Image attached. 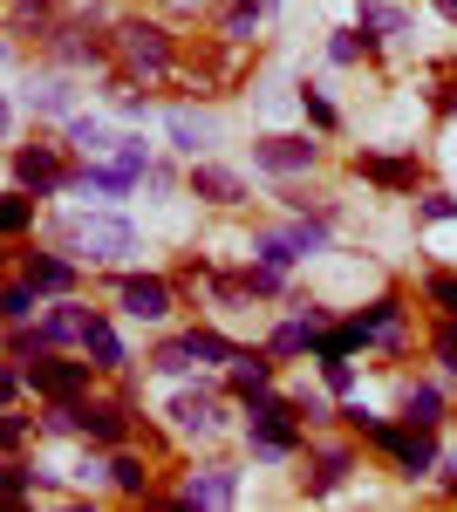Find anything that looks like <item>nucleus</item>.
I'll use <instances>...</instances> for the list:
<instances>
[{"mask_svg": "<svg viewBox=\"0 0 457 512\" xmlns=\"http://www.w3.org/2000/svg\"><path fill=\"white\" fill-rule=\"evenodd\" d=\"M110 48H116V62H123V76H171L178 69V41L164 35V21H144V14H130V21H116L110 28Z\"/></svg>", "mask_w": 457, "mask_h": 512, "instance_id": "1", "label": "nucleus"}, {"mask_svg": "<svg viewBox=\"0 0 457 512\" xmlns=\"http://www.w3.org/2000/svg\"><path fill=\"white\" fill-rule=\"evenodd\" d=\"M348 424L376 437V444H382V451H389V458H396V465H403L410 478L437 472V437H430V424H410V417H403V424H382V417H369L362 403L348 410Z\"/></svg>", "mask_w": 457, "mask_h": 512, "instance_id": "2", "label": "nucleus"}, {"mask_svg": "<svg viewBox=\"0 0 457 512\" xmlns=\"http://www.w3.org/2000/svg\"><path fill=\"white\" fill-rule=\"evenodd\" d=\"M62 246L76 260H123V253H137V226L116 212H76V219H62Z\"/></svg>", "mask_w": 457, "mask_h": 512, "instance_id": "3", "label": "nucleus"}, {"mask_svg": "<svg viewBox=\"0 0 457 512\" xmlns=\"http://www.w3.org/2000/svg\"><path fill=\"white\" fill-rule=\"evenodd\" d=\"M14 185L35 192V198H48V192H69L76 171H69V158H62L55 144H21V151H14Z\"/></svg>", "mask_w": 457, "mask_h": 512, "instance_id": "4", "label": "nucleus"}, {"mask_svg": "<svg viewBox=\"0 0 457 512\" xmlns=\"http://www.w3.org/2000/svg\"><path fill=\"white\" fill-rule=\"evenodd\" d=\"M294 444H301V410H294V403H280V396H253V451L287 458Z\"/></svg>", "mask_w": 457, "mask_h": 512, "instance_id": "5", "label": "nucleus"}, {"mask_svg": "<svg viewBox=\"0 0 457 512\" xmlns=\"http://www.w3.org/2000/svg\"><path fill=\"white\" fill-rule=\"evenodd\" d=\"M89 28H96V21H82V14H62V21H55V35H48V55H55V62H69V69L110 62L116 48H110V41H96Z\"/></svg>", "mask_w": 457, "mask_h": 512, "instance_id": "6", "label": "nucleus"}, {"mask_svg": "<svg viewBox=\"0 0 457 512\" xmlns=\"http://www.w3.org/2000/svg\"><path fill=\"white\" fill-rule=\"evenodd\" d=\"M89 369H96V362H62V355L41 349L21 376H28V390H41V396H82L89 390Z\"/></svg>", "mask_w": 457, "mask_h": 512, "instance_id": "7", "label": "nucleus"}, {"mask_svg": "<svg viewBox=\"0 0 457 512\" xmlns=\"http://www.w3.org/2000/svg\"><path fill=\"white\" fill-rule=\"evenodd\" d=\"M178 499H185V512H219V506L239 499V472H232V465H198Z\"/></svg>", "mask_w": 457, "mask_h": 512, "instance_id": "8", "label": "nucleus"}, {"mask_svg": "<svg viewBox=\"0 0 457 512\" xmlns=\"http://www.w3.org/2000/svg\"><path fill=\"white\" fill-rule=\"evenodd\" d=\"M116 301H123V315H137V321H164V315H171V280L123 274V280H116Z\"/></svg>", "mask_w": 457, "mask_h": 512, "instance_id": "9", "label": "nucleus"}, {"mask_svg": "<svg viewBox=\"0 0 457 512\" xmlns=\"http://www.w3.org/2000/svg\"><path fill=\"white\" fill-rule=\"evenodd\" d=\"M253 164H260V171H280V178H294V171L314 164V144H307V137H267V144H253Z\"/></svg>", "mask_w": 457, "mask_h": 512, "instance_id": "10", "label": "nucleus"}, {"mask_svg": "<svg viewBox=\"0 0 457 512\" xmlns=\"http://www.w3.org/2000/svg\"><path fill=\"white\" fill-rule=\"evenodd\" d=\"M76 185H82V192H103V198H123V192H137V185H144V171H137V164H123V158H110V164H82Z\"/></svg>", "mask_w": 457, "mask_h": 512, "instance_id": "11", "label": "nucleus"}, {"mask_svg": "<svg viewBox=\"0 0 457 512\" xmlns=\"http://www.w3.org/2000/svg\"><path fill=\"white\" fill-rule=\"evenodd\" d=\"M171 417H178V431H191V437H212L219 424H226V410H219L212 390H185L178 403H171Z\"/></svg>", "mask_w": 457, "mask_h": 512, "instance_id": "12", "label": "nucleus"}, {"mask_svg": "<svg viewBox=\"0 0 457 512\" xmlns=\"http://www.w3.org/2000/svg\"><path fill=\"white\" fill-rule=\"evenodd\" d=\"M355 472V451L348 444H328L314 465H307V499H328V492H342V478Z\"/></svg>", "mask_w": 457, "mask_h": 512, "instance_id": "13", "label": "nucleus"}, {"mask_svg": "<svg viewBox=\"0 0 457 512\" xmlns=\"http://www.w3.org/2000/svg\"><path fill=\"white\" fill-rule=\"evenodd\" d=\"M82 437L89 444H123L130 437V410L123 403H82Z\"/></svg>", "mask_w": 457, "mask_h": 512, "instance_id": "14", "label": "nucleus"}, {"mask_svg": "<svg viewBox=\"0 0 457 512\" xmlns=\"http://www.w3.org/2000/svg\"><path fill=\"white\" fill-rule=\"evenodd\" d=\"M21 274L35 280L41 294H69V287H76V260H62V253H28Z\"/></svg>", "mask_w": 457, "mask_h": 512, "instance_id": "15", "label": "nucleus"}, {"mask_svg": "<svg viewBox=\"0 0 457 512\" xmlns=\"http://www.w3.org/2000/svg\"><path fill=\"white\" fill-rule=\"evenodd\" d=\"M212 137H219V123H212V117H198V110H185V103L171 110V144H178L185 158H198Z\"/></svg>", "mask_w": 457, "mask_h": 512, "instance_id": "16", "label": "nucleus"}, {"mask_svg": "<svg viewBox=\"0 0 457 512\" xmlns=\"http://www.w3.org/2000/svg\"><path fill=\"white\" fill-rule=\"evenodd\" d=\"M267 383H273V362H267V355H253V349L232 355V396H246V403H253V396H267Z\"/></svg>", "mask_w": 457, "mask_h": 512, "instance_id": "17", "label": "nucleus"}, {"mask_svg": "<svg viewBox=\"0 0 457 512\" xmlns=\"http://www.w3.org/2000/svg\"><path fill=\"white\" fill-rule=\"evenodd\" d=\"M355 171L369 185H389V192H417V164L410 158H355Z\"/></svg>", "mask_w": 457, "mask_h": 512, "instance_id": "18", "label": "nucleus"}, {"mask_svg": "<svg viewBox=\"0 0 457 512\" xmlns=\"http://www.w3.org/2000/svg\"><path fill=\"white\" fill-rule=\"evenodd\" d=\"M191 192L212 198V205H239V198H246V185H239L232 171H219V164H191Z\"/></svg>", "mask_w": 457, "mask_h": 512, "instance_id": "19", "label": "nucleus"}, {"mask_svg": "<svg viewBox=\"0 0 457 512\" xmlns=\"http://www.w3.org/2000/svg\"><path fill=\"white\" fill-rule=\"evenodd\" d=\"M362 328H369V342H382V349H403V308L396 301H376V308H362Z\"/></svg>", "mask_w": 457, "mask_h": 512, "instance_id": "20", "label": "nucleus"}, {"mask_svg": "<svg viewBox=\"0 0 457 512\" xmlns=\"http://www.w3.org/2000/svg\"><path fill=\"white\" fill-rule=\"evenodd\" d=\"M82 349L96 355V369H123V335H116L103 315H89V328H82Z\"/></svg>", "mask_w": 457, "mask_h": 512, "instance_id": "21", "label": "nucleus"}, {"mask_svg": "<svg viewBox=\"0 0 457 512\" xmlns=\"http://www.w3.org/2000/svg\"><path fill=\"white\" fill-rule=\"evenodd\" d=\"M55 21H62V14H55L48 0H14V14H7V28H14V35H35V41L55 35Z\"/></svg>", "mask_w": 457, "mask_h": 512, "instance_id": "22", "label": "nucleus"}, {"mask_svg": "<svg viewBox=\"0 0 457 512\" xmlns=\"http://www.w3.org/2000/svg\"><path fill=\"white\" fill-rule=\"evenodd\" d=\"M82 328H89V308H76V301H62L55 315L41 321V342H82Z\"/></svg>", "mask_w": 457, "mask_h": 512, "instance_id": "23", "label": "nucleus"}, {"mask_svg": "<svg viewBox=\"0 0 457 512\" xmlns=\"http://www.w3.org/2000/svg\"><path fill=\"white\" fill-rule=\"evenodd\" d=\"M403 417H410V424H437V417H444L437 383H410V390H403Z\"/></svg>", "mask_w": 457, "mask_h": 512, "instance_id": "24", "label": "nucleus"}, {"mask_svg": "<svg viewBox=\"0 0 457 512\" xmlns=\"http://www.w3.org/2000/svg\"><path fill=\"white\" fill-rule=\"evenodd\" d=\"M28 103H35L41 117H69V103H76V89H69L62 76H48V82H35V89H28Z\"/></svg>", "mask_w": 457, "mask_h": 512, "instance_id": "25", "label": "nucleus"}, {"mask_svg": "<svg viewBox=\"0 0 457 512\" xmlns=\"http://www.w3.org/2000/svg\"><path fill=\"white\" fill-rule=\"evenodd\" d=\"M35 294H41V287L28 274L7 280V287H0V321H28V315H35Z\"/></svg>", "mask_w": 457, "mask_h": 512, "instance_id": "26", "label": "nucleus"}, {"mask_svg": "<svg viewBox=\"0 0 457 512\" xmlns=\"http://www.w3.org/2000/svg\"><path fill=\"white\" fill-rule=\"evenodd\" d=\"M110 478H116V492H130V499H144V492H151L144 458H130V451H116V458H110Z\"/></svg>", "mask_w": 457, "mask_h": 512, "instance_id": "27", "label": "nucleus"}, {"mask_svg": "<svg viewBox=\"0 0 457 512\" xmlns=\"http://www.w3.org/2000/svg\"><path fill=\"white\" fill-rule=\"evenodd\" d=\"M260 14H267V0H226V41H253Z\"/></svg>", "mask_w": 457, "mask_h": 512, "instance_id": "28", "label": "nucleus"}, {"mask_svg": "<svg viewBox=\"0 0 457 512\" xmlns=\"http://www.w3.org/2000/svg\"><path fill=\"white\" fill-rule=\"evenodd\" d=\"M28 226H35V205H28V192H7V198H0V239L28 233Z\"/></svg>", "mask_w": 457, "mask_h": 512, "instance_id": "29", "label": "nucleus"}, {"mask_svg": "<svg viewBox=\"0 0 457 512\" xmlns=\"http://www.w3.org/2000/svg\"><path fill=\"white\" fill-rule=\"evenodd\" d=\"M185 342H191V355H198V362H232V355H239L226 335H219V328H191Z\"/></svg>", "mask_w": 457, "mask_h": 512, "instance_id": "30", "label": "nucleus"}, {"mask_svg": "<svg viewBox=\"0 0 457 512\" xmlns=\"http://www.w3.org/2000/svg\"><path fill=\"white\" fill-rule=\"evenodd\" d=\"M362 28H382V35H403V28H410V14H403V7H389V0H362Z\"/></svg>", "mask_w": 457, "mask_h": 512, "instance_id": "31", "label": "nucleus"}, {"mask_svg": "<svg viewBox=\"0 0 457 512\" xmlns=\"http://www.w3.org/2000/svg\"><path fill=\"white\" fill-rule=\"evenodd\" d=\"M69 144H82L89 158H96V151H116V144H110V130H103L96 117H69Z\"/></svg>", "mask_w": 457, "mask_h": 512, "instance_id": "32", "label": "nucleus"}, {"mask_svg": "<svg viewBox=\"0 0 457 512\" xmlns=\"http://www.w3.org/2000/svg\"><path fill=\"white\" fill-rule=\"evenodd\" d=\"M253 253H260L267 267H280V274H287V267L301 260V253H294V239H287V233H260V239H253Z\"/></svg>", "mask_w": 457, "mask_h": 512, "instance_id": "33", "label": "nucleus"}, {"mask_svg": "<svg viewBox=\"0 0 457 512\" xmlns=\"http://www.w3.org/2000/svg\"><path fill=\"white\" fill-rule=\"evenodd\" d=\"M191 362H198V355H191V342H185V335H178V342H164V349L151 355V369H157V376H185Z\"/></svg>", "mask_w": 457, "mask_h": 512, "instance_id": "34", "label": "nucleus"}, {"mask_svg": "<svg viewBox=\"0 0 457 512\" xmlns=\"http://www.w3.org/2000/svg\"><path fill=\"white\" fill-rule=\"evenodd\" d=\"M287 239H294V253H321L328 246V219H294Z\"/></svg>", "mask_w": 457, "mask_h": 512, "instance_id": "35", "label": "nucleus"}, {"mask_svg": "<svg viewBox=\"0 0 457 512\" xmlns=\"http://www.w3.org/2000/svg\"><path fill=\"white\" fill-rule=\"evenodd\" d=\"M28 485H35L28 465H0V506H21V499H28Z\"/></svg>", "mask_w": 457, "mask_h": 512, "instance_id": "36", "label": "nucleus"}, {"mask_svg": "<svg viewBox=\"0 0 457 512\" xmlns=\"http://www.w3.org/2000/svg\"><path fill=\"white\" fill-rule=\"evenodd\" d=\"M417 219L444 226V219H457V198H451V192H423V198H417Z\"/></svg>", "mask_w": 457, "mask_h": 512, "instance_id": "37", "label": "nucleus"}, {"mask_svg": "<svg viewBox=\"0 0 457 512\" xmlns=\"http://www.w3.org/2000/svg\"><path fill=\"white\" fill-rule=\"evenodd\" d=\"M423 294H430V301L457 321V274H430V280H423Z\"/></svg>", "mask_w": 457, "mask_h": 512, "instance_id": "38", "label": "nucleus"}, {"mask_svg": "<svg viewBox=\"0 0 457 512\" xmlns=\"http://www.w3.org/2000/svg\"><path fill=\"white\" fill-rule=\"evenodd\" d=\"M301 110H307V123H321V130H335V103H328V96H321L314 82L301 89Z\"/></svg>", "mask_w": 457, "mask_h": 512, "instance_id": "39", "label": "nucleus"}, {"mask_svg": "<svg viewBox=\"0 0 457 512\" xmlns=\"http://www.w3.org/2000/svg\"><path fill=\"white\" fill-rule=\"evenodd\" d=\"M430 349H437V362H444V369L457 376V321H451V315H444V328L430 335Z\"/></svg>", "mask_w": 457, "mask_h": 512, "instance_id": "40", "label": "nucleus"}, {"mask_svg": "<svg viewBox=\"0 0 457 512\" xmlns=\"http://www.w3.org/2000/svg\"><path fill=\"white\" fill-rule=\"evenodd\" d=\"M41 349H48V342H41V328H21V321H14V335H7V355L21 362V355H41Z\"/></svg>", "mask_w": 457, "mask_h": 512, "instance_id": "41", "label": "nucleus"}, {"mask_svg": "<svg viewBox=\"0 0 457 512\" xmlns=\"http://www.w3.org/2000/svg\"><path fill=\"white\" fill-rule=\"evenodd\" d=\"M321 376H328V390H335V396H348V383H355L348 355H328V362H321Z\"/></svg>", "mask_w": 457, "mask_h": 512, "instance_id": "42", "label": "nucleus"}, {"mask_svg": "<svg viewBox=\"0 0 457 512\" xmlns=\"http://www.w3.org/2000/svg\"><path fill=\"white\" fill-rule=\"evenodd\" d=\"M369 48H376V35H362V41H355V35H335V41H328V55H335V62H355V55H369Z\"/></svg>", "mask_w": 457, "mask_h": 512, "instance_id": "43", "label": "nucleus"}, {"mask_svg": "<svg viewBox=\"0 0 457 512\" xmlns=\"http://www.w3.org/2000/svg\"><path fill=\"white\" fill-rule=\"evenodd\" d=\"M116 158L137 164V171H151V151H144V137H116Z\"/></svg>", "mask_w": 457, "mask_h": 512, "instance_id": "44", "label": "nucleus"}, {"mask_svg": "<svg viewBox=\"0 0 457 512\" xmlns=\"http://www.w3.org/2000/svg\"><path fill=\"white\" fill-rule=\"evenodd\" d=\"M205 7H212V0H164V14H178V21H198Z\"/></svg>", "mask_w": 457, "mask_h": 512, "instance_id": "45", "label": "nucleus"}, {"mask_svg": "<svg viewBox=\"0 0 457 512\" xmlns=\"http://www.w3.org/2000/svg\"><path fill=\"white\" fill-rule=\"evenodd\" d=\"M21 383H28V376H14V369H7V362H0V410H7V403H14V390H21Z\"/></svg>", "mask_w": 457, "mask_h": 512, "instance_id": "46", "label": "nucleus"}, {"mask_svg": "<svg viewBox=\"0 0 457 512\" xmlns=\"http://www.w3.org/2000/svg\"><path fill=\"white\" fill-rule=\"evenodd\" d=\"M28 437V417H0V444H21Z\"/></svg>", "mask_w": 457, "mask_h": 512, "instance_id": "47", "label": "nucleus"}, {"mask_svg": "<svg viewBox=\"0 0 457 512\" xmlns=\"http://www.w3.org/2000/svg\"><path fill=\"white\" fill-rule=\"evenodd\" d=\"M437 110H444V117H457V82H444V89H437Z\"/></svg>", "mask_w": 457, "mask_h": 512, "instance_id": "48", "label": "nucleus"}, {"mask_svg": "<svg viewBox=\"0 0 457 512\" xmlns=\"http://www.w3.org/2000/svg\"><path fill=\"white\" fill-rule=\"evenodd\" d=\"M437 7H444V14H451V21H457V0H437Z\"/></svg>", "mask_w": 457, "mask_h": 512, "instance_id": "49", "label": "nucleus"}, {"mask_svg": "<svg viewBox=\"0 0 457 512\" xmlns=\"http://www.w3.org/2000/svg\"><path fill=\"white\" fill-rule=\"evenodd\" d=\"M0 137H7V103H0Z\"/></svg>", "mask_w": 457, "mask_h": 512, "instance_id": "50", "label": "nucleus"}, {"mask_svg": "<svg viewBox=\"0 0 457 512\" xmlns=\"http://www.w3.org/2000/svg\"><path fill=\"white\" fill-rule=\"evenodd\" d=\"M0 55H14V48H7V35H0Z\"/></svg>", "mask_w": 457, "mask_h": 512, "instance_id": "51", "label": "nucleus"}, {"mask_svg": "<svg viewBox=\"0 0 457 512\" xmlns=\"http://www.w3.org/2000/svg\"><path fill=\"white\" fill-rule=\"evenodd\" d=\"M0 260H7V246H0Z\"/></svg>", "mask_w": 457, "mask_h": 512, "instance_id": "52", "label": "nucleus"}, {"mask_svg": "<svg viewBox=\"0 0 457 512\" xmlns=\"http://www.w3.org/2000/svg\"><path fill=\"white\" fill-rule=\"evenodd\" d=\"M267 7H280V0H267Z\"/></svg>", "mask_w": 457, "mask_h": 512, "instance_id": "53", "label": "nucleus"}, {"mask_svg": "<svg viewBox=\"0 0 457 512\" xmlns=\"http://www.w3.org/2000/svg\"><path fill=\"white\" fill-rule=\"evenodd\" d=\"M451 492H457V478H451Z\"/></svg>", "mask_w": 457, "mask_h": 512, "instance_id": "54", "label": "nucleus"}]
</instances>
